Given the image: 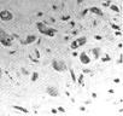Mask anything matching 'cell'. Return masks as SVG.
I'll return each mask as SVG.
<instances>
[{"instance_id":"52a82bcc","label":"cell","mask_w":123,"mask_h":116,"mask_svg":"<svg viewBox=\"0 0 123 116\" xmlns=\"http://www.w3.org/2000/svg\"><path fill=\"white\" fill-rule=\"evenodd\" d=\"M48 93H49V94H53V96H57V94H58V93H57V91H55L54 88H52V90H51V88H48Z\"/></svg>"},{"instance_id":"ba28073f","label":"cell","mask_w":123,"mask_h":116,"mask_svg":"<svg viewBox=\"0 0 123 116\" xmlns=\"http://www.w3.org/2000/svg\"><path fill=\"white\" fill-rule=\"evenodd\" d=\"M0 77H1V69H0Z\"/></svg>"},{"instance_id":"277c9868","label":"cell","mask_w":123,"mask_h":116,"mask_svg":"<svg viewBox=\"0 0 123 116\" xmlns=\"http://www.w3.org/2000/svg\"><path fill=\"white\" fill-rule=\"evenodd\" d=\"M53 67H54V69L55 70H58V71H62V70H64V68H65V65H64V63H62V62H53Z\"/></svg>"},{"instance_id":"8992f818","label":"cell","mask_w":123,"mask_h":116,"mask_svg":"<svg viewBox=\"0 0 123 116\" xmlns=\"http://www.w3.org/2000/svg\"><path fill=\"white\" fill-rule=\"evenodd\" d=\"M81 61H82L85 64H87V63H89L91 59H88V57L86 56V53H82V54H81Z\"/></svg>"},{"instance_id":"6da1fadb","label":"cell","mask_w":123,"mask_h":116,"mask_svg":"<svg viewBox=\"0 0 123 116\" xmlns=\"http://www.w3.org/2000/svg\"><path fill=\"white\" fill-rule=\"evenodd\" d=\"M0 42L4 44L5 46H9V45H11V42H12L11 38H10L3 29H0Z\"/></svg>"},{"instance_id":"7a4b0ae2","label":"cell","mask_w":123,"mask_h":116,"mask_svg":"<svg viewBox=\"0 0 123 116\" xmlns=\"http://www.w3.org/2000/svg\"><path fill=\"white\" fill-rule=\"evenodd\" d=\"M37 27H39V30H40L41 33H43V34H47V35H53V34H54L53 30H48L49 28H47L46 26H43V24H41V23H39Z\"/></svg>"},{"instance_id":"3957f363","label":"cell","mask_w":123,"mask_h":116,"mask_svg":"<svg viewBox=\"0 0 123 116\" xmlns=\"http://www.w3.org/2000/svg\"><path fill=\"white\" fill-rule=\"evenodd\" d=\"M0 18L4 21H10V19H12V13L9 12L7 10H4L3 12H0Z\"/></svg>"},{"instance_id":"5b68a950","label":"cell","mask_w":123,"mask_h":116,"mask_svg":"<svg viewBox=\"0 0 123 116\" xmlns=\"http://www.w3.org/2000/svg\"><path fill=\"white\" fill-rule=\"evenodd\" d=\"M85 41H86V40H85V38H82V39H80V40L75 41V42H74L71 46H73V48H76L79 45H82V44H85Z\"/></svg>"}]
</instances>
